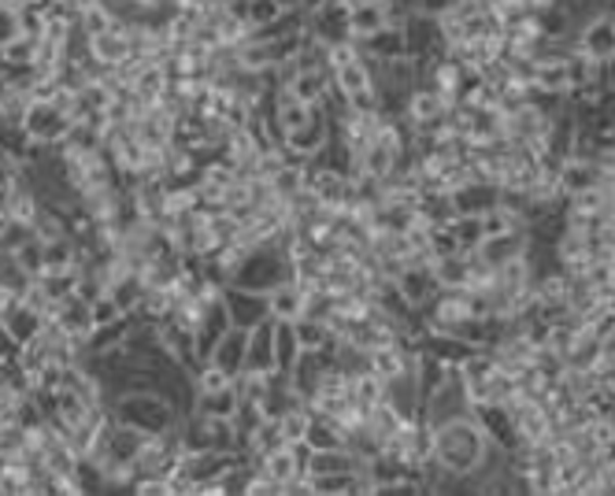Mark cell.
<instances>
[{"instance_id":"cell-1","label":"cell","mask_w":615,"mask_h":496,"mask_svg":"<svg viewBox=\"0 0 615 496\" xmlns=\"http://www.w3.org/2000/svg\"><path fill=\"white\" fill-rule=\"evenodd\" d=\"M501 453L504 448L493 445V437L482 430L475 411H460L430 427V467L456 485H464L467 478L482 471L486 463H493Z\"/></svg>"},{"instance_id":"cell-2","label":"cell","mask_w":615,"mask_h":496,"mask_svg":"<svg viewBox=\"0 0 615 496\" xmlns=\"http://www.w3.org/2000/svg\"><path fill=\"white\" fill-rule=\"evenodd\" d=\"M112 419L126 422V427L141 430V434L156 437V434H171L183 422V408L171 400L167 393L149 390V385H138V390H123L112 396Z\"/></svg>"},{"instance_id":"cell-3","label":"cell","mask_w":615,"mask_h":496,"mask_svg":"<svg viewBox=\"0 0 615 496\" xmlns=\"http://www.w3.org/2000/svg\"><path fill=\"white\" fill-rule=\"evenodd\" d=\"M330 71L346 107H378V75L364 52H352V56L338 60Z\"/></svg>"},{"instance_id":"cell-4","label":"cell","mask_w":615,"mask_h":496,"mask_svg":"<svg viewBox=\"0 0 615 496\" xmlns=\"http://www.w3.org/2000/svg\"><path fill=\"white\" fill-rule=\"evenodd\" d=\"M86 52H89V60L101 63V67H123V63H130L134 60V23L120 20V23L108 26V30L86 38Z\"/></svg>"},{"instance_id":"cell-5","label":"cell","mask_w":615,"mask_h":496,"mask_svg":"<svg viewBox=\"0 0 615 496\" xmlns=\"http://www.w3.org/2000/svg\"><path fill=\"white\" fill-rule=\"evenodd\" d=\"M252 463L264 467V471L278 482V489H283V493L308 489V485H304V474H308V448H304V445H278L275 453H267L264 459H252Z\"/></svg>"},{"instance_id":"cell-6","label":"cell","mask_w":615,"mask_h":496,"mask_svg":"<svg viewBox=\"0 0 615 496\" xmlns=\"http://www.w3.org/2000/svg\"><path fill=\"white\" fill-rule=\"evenodd\" d=\"M575 49H582L586 56H593L601 63L615 60V15H612V8H601V12H593L590 20L578 26Z\"/></svg>"},{"instance_id":"cell-7","label":"cell","mask_w":615,"mask_h":496,"mask_svg":"<svg viewBox=\"0 0 615 496\" xmlns=\"http://www.w3.org/2000/svg\"><path fill=\"white\" fill-rule=\"evenodd\" d=\"M530 249H534V233L527 227H512V230H501V233H486V238L478 241L475 256L497 270L515 256H527Z\"/></svg>"},{"instance_id":"cell-8","label":"cell","mask_w":615,"mask_h":496,"mask_svg":"<svg viewBox=\"0 0 615 496\" xmlns=\"http://www.w3.org/2000/svg\"><path fill=\"white\" fill-rule=\"evenodd\" d=\"M223 301L230 311V322L241 330L256 327L260 319H267V293L249 290V285H223Z\"/></svg>"},{"instance_id":"cell-9","label":"cell","mask_w":615,"mask_h":496,"mask_svg":"<svg viewBox=\"0 0 615 496\" xmlns=\"http://www.w3.org/2000/svg\"><path fill=\"white\" fill-rule=\"evenodd\" d=\"M49 322H57L63 333L78 338L83 345H86L89 333H93V315H89V301H86L83 293L60 296V301L52 304V311H49Z\"/></svg>"},{"instance_id":"cell-10","label":"cell","mask_w":615,"mask_h":496,"mask_svg":"<svg viewBox=\"0 0 615 496\" xmlns=\"http://www.w3.org/2000/svg\"><path fill=\"white\" fill-rule=\"evenodd\" d=\"M267 315L275 322H297L304 315V285L293 275L267 290Z\"/></svg>"},{"instance_id":"cell-11","label":"cell","mask_w":615,"mask_h":496,"mask_svg":"<svg viewBox=\"0 0 615 496\" xmlns=\"http://www.w3.org/2000/svg\"><path fill=\"white\" fill-rule=\"evenodd\" d=\"M246 348H249V330L230 327L219 341H215L212 356H208L204 364H215V367H219V371H226V374L238 378L241 371H246Z\"/></svg>"},{"instance_id":"cell-12","label":"cell","mask_w":615,"mask_h":496,"mask_svg":"<svg viewBox=\"0 0 615 496\" xmlns=\"http://www.w3.org/2000/svg\"><path fill=\"white\" fill-rule=\"evenodd\" d=\"M45 322H49V315L38 311V308H34V304H26L23 296H20V301H15L12 308L4 311V319H0V327H4L8 333H12V338H15V345L23 348L26 341H34V338H38V333L45 330Z\"/></svg>"},{"instance_id":"cell-13","label":"cell","mask_w":615,"mask_h":496,"mask_svg":"<svg viewBox=\"0 0 615 496\" xmlns=\"http://www.w3.org/2000/svg\"><path fill=\"white\" fill-rule=\"evenodd\" d=\"M246 371H275V319L271 315L249 327Z\"/></svg>"},{"instance_id":"cell-14","label":"cell","mask_w":615,"mask_h":496,"mask_svg":"<svg viewBox=\"0 0 615 496\" xmlns=\"http://www.w3.org/2000/svg\"><path fill=\"white\" fill-rule=\"evenodd\" d=\"M241 408V393H238V382L223 385V390H212V393H193V415H208V419H234Z\"/></svg>"},{"instance_id":"cell-15","label":"cell","mask_w":615,"mask_h":496,"mask_svg":"<svg viewBox=\"0 0 615 496\" xmlns=\"http://www.w3.org/2000/svg\"><path fill=\"white\" fill-rule=\"evenodd\" d=\"M301 356V341H297L293 322H275V371L289 374Z\"/></svg>"},{"instance_id":"cell-16","label":"cell","mask_w":615,"mask_h":496,"mask_svg":"<svg viewBox=\"0 0 615 496\" xmlns=\"http://www.w3.org/2000/svg\"><path fill=\"white\" fill-rule=\"evenodd\" d=\"M308 422H312V408H308L304 400L293 404L289 411L278 415V430H283V441H286V445H304Z\"/></svg>"},{"instance_id":"cell-17","label":"cell","mask_w":615,"mask_h":496,"mask_svg":"<svg viewBox=\"0 0 615 496\" xmlns=\"http://www.w3.org/2000/svg\"><path fill=\"white\" fill-rule=\"evenodd\" d=\"M293 330H297L301 348H330L334 345V330L327 319H308V315H301V319L293 322Z\"/></svg>"},{"instance_id":"cell-18","label":"cell","mask_w":615,"mask_h":496,"mask_svg":"<svg viewBox=\"0 0 615 496\" xmlns=\"http://www.w3.org/2000/svg\"><path fill=\"white\" fill-rule=\"evenodd\" d=\"M308 493H360V471L349 474H308Z\"/></svg>"},{"instance_id":"cell-19","label":"cell","mask_w":615,"mask_h":496,"mask_svg":"<svg viewBox=\"0 0 615 496\" xmlns=\"http://www.w3.org/2000/svg\"><path fill=\"white\" fill-rule=\"evenodd\" d=\"M89 315H93V327H108V322H115V319H123V304L115 301L112 293H97L93 301H89Z\"/></svg>"},{"instance_id":"cell-20","label":"cell","mask_w":615,"mask_h":496,"mask_svg":"<svg viewBox=\"0 0 615 496\" xmlns=\"http://www.w3.org/2000/svg\"><path fill=\"white\" fill-rule=\"evenodd\" d=\"M612 130H615V107H612Z\"/></svg>"},{"instance_id":"cell-21","label":"cell","mask_w":615,"mask_h":496,"mask_svg":"<svg viewBox=\"0 0 615 496\" xmlns=\"http://www.w3.org/2000/svg\"><path fill=\"white\" fill-rule=\"evenodd\" d=\"M612 15H615V8H612ZM612 63H615V60H612Z\"/></svg>"}]
</instances>
